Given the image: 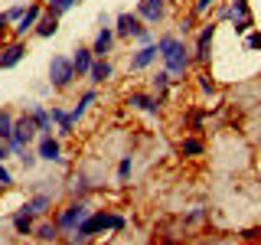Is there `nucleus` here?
Returning <instances> with one entry per match:
<instances>
[{
    "label": "nucleus",
    "instance_id": "3",
    "mask_svg": "<svg viewBox=\"0 0 261 245\" xmlns=\"http://www.w3.org/2000/svg\"><path fill=\"white\" fill-rule=\"evenodd\" d=\"M75 82V65H72V56H53L49 59V85L53 88H69Z\"/></svg>",
    "mask_w": 261,
    "mask_h": 245
},
{
    "label": "nucleus",
    "instance_id": "17",
    "mask_svg": "<svg viewBox=\"0 0 261 245\" xmlns=\"http://www.w3.org/2000/svg\"><path fill=\"white\" fill-rule=\"evenodd\" d=\"M111 76H114V65L108 59H95L92 69H88V82H92V85H101V82H108Z\"/></svg>",
    "mask_w": 261,
    "mask_h": 245
},
{
    "label": "nucleus",
    "instance_id": "28",
    "mask_svg": "<svg viewBox=\"0 0 261 245\" xmlns=\"http://www.w3.org/2000/svg\"><path fill=\"white\" fill-rule=\"evenodd\" d=\"M130 170H134V157L127 154V157H121V163H118V180H121V183L130 177Z\"/></svg>",
    "mask_w": 261,
    "mask_h": 245
},
{
    "label": "nucleus",
    "instance_id": "5",
    "mask_svg": "<svg viewBox=\"0 0 261 245\" xmlns=\"http://www.w3.org/2000/svg\"><path fill=\"white\" fill-rule=\"evenodd\" d=\"M88 212H92V209H88V203H85V200H72L69 206H62V209H59V216H56V226H59L62 232H75L79 223L88 216Z\"/></svg>",
    "mask_w": 261,
    "mask_h": 245
},
{
    "label": "nucleus",
    "instance_id": "31",
    "mask_svg": "<svg viewBox=\"0 0 261 245\" xmlns=\"http://www.w3.org/2000/svg\"><path fill=\"white\" fill-rule=\"evenodd\" d=\"M72 190H75V193H79V200H82V196L88 193V177H85V174H79L75 180H72Z\"/></svg>",
    "mask_w": 261,
    "mask_h": 245
},
{
    "label": "nucleus",
    "instance_id": "27",
    "mask_svg": "<svg viewBox=\"0 0 261 245\" xmlns=\"http://www.w3.org/2000/svg\"><path fill=\"white\" fill-rule=\"evenodd\" d=\"M16 157H20V163H23L27 170H33V167L39 163V154H36V151H30V147H23V151L16 154Z\"/></svg>",
    "mask_w": 261,
    "mask_h": 245
},
{
    "label": "nucleus",
    "instance_id": "22",
    "mask_svg": "<svg viewBox=\"0 0 261 245\" xmlns=\"http://www.w3.org/2000/svg\"><path fill=\"white\" fill-rule=\"evenodd\" d=\"M33 33H36L39 39H49V36H56V33H59V20H56V16H46V13H43Z\"/></svg>",
    "mask_w": 261,
    "mask_h": 245
},
{
    "label": "nucleus",
    "instance_id": "14",
    "mask_svg": "<svg viewBox=\"0 0 261 245\" xmlns=\"http://www.w3.org/2000/svg\"><path fill=\"white\" fill-rule=\"evenodd\" d=\"M23 56H27V46H23V39H13V43L0 46V69H13V65H20Z\"/></svg>",
    "mask_w": 261,
    "mask_h": 245
},
{
    "label": "nucleus",
    "instance_id": "33",
    "mask_svg": "<svg viewBox=\"0 0 261 245\" xmlns=\"http://www.w3.org/2000/svg\"><path fill=\"white\" fill-rule=\"evenodd\" d=\"M134 43H137V46H150V43H153V30H150V27H144V30L134 36Z\"/></svg>",
    "mask_w": 261,
    "mask_h": 245
},
{
    "label": "nucleus",
    "instance_id": "34",
    "mask_svg": "<svg viewBox=\"0 0 261 245\" xmlns=\"http://www.w3.org/2000/svg\"><path fill=\"white\" fill-rule=\"evenodd\" d=\"M245 49L258 53V49H261V33H248V36H245Z\"/></svg>",
    "mask_w": 261,
    "mask_h": 245
},
{
    "label": "nucleus",
    "instance_id": "15",
    "mask_svg": "<svg viewBox=\"0 0 261 245\" xmlns=\"http://www.w3.org/2000/svg\"><path fill=\"white\" fill-rule=\"evenodd\" d=\"M27 114L36 121V131H39V134H49V131H53V111H49L46 105L30 102V105H27Z\"/></svg>",
    "mask_w": 261,
    "mask_h": 245
},
{
    "label": "nucleus",
    "instance_id": "16",
    "mask_svg": "<svg viewBox=\"0 0 261 245\" xmlns=\"http://www.w3.org/2000/svg\"><path fill=\"white\" fill-rule=\"evenodd\" d=\"M92 62H95L92 46H75V49H72V65H75V76H88Z\"/></svg>",
    "mask_w": 261,
    "mask_h": 245
},
{
    "label": "nucleus",
    "instance_id": "32",
    "mask_svg": "<svg viewBox=\"0 0 261 245\" xmlns=\"http://www.w3.org/2000/svg\"><path fill=\"white\" fill-rule=\"evenodd\" d=\"M196 79H199V88H202V92H216V82H212V76H209V72H199V76H196Z\"/></svg>",
    "mask_w": 261,
    "mask_h": 245
},
{
    "label": "nucleus",
    "instance_id": "37",
    "mask_svg": "<svg viewBox=\"0 0 261 245\" xmlns=\"http://www.w3.org/2000/svg\"><path fill=\"white\" fill-rule=\"evenodd\" d=\"M193 20H196V16L190 13V16H186V20H179V30H183V33H190L193 30Z\"/></svg>",
    "mask_w": 261,
    "mask_h": 245
},
{
    "label": "nucleus",
    "instance_id": "7",
    "mask_svg": "<svg viewBox=\"0 0 261 245\" xmlns=\"http://www.w3.org/2000/svg\"><path fill=\"white\" fill-rule=\"evenodd\" d=\"M141 30H144V20H141L137 13H127V10H124V13L114 16V36H121V39H134Z\"/></svg>",
    "mask_w": 261,
    "mask_h": 245
},
{
    "label": "nucleus",
    "instance_id": "25",
    "mask_svg": "<svg viewBox=\"0 0 261 245\" xmlns=\"http://www.w3.org/2000/svg\"><path fill=\"white\" fill-rule=\"evenodd\" d=\"M13 125H16V114L7 111V108H0V141H10Z\"/></svg>",
    "mask_w": 261,
    "mask_h": 245
},
{
    "label": "nucleus",
    "instance_id": "39",
    "mask_svg": "<svg viewBox=\"0 0 261 245\" xmlns=\"http://www.w3.org/2000/svg\"><path fill=\"white\" fill-rule=\"evenodd\" d=\"M7 27H10V20H7V13L0 10V39H4V33H7Z\"/></svg>",
    "mask_w": 261,
    "mask_h": 245
},
{
    "label": "nucleus",
    "instance_id": "9",
    "mask_svg": "<svg viewBox=\"0 0 261 245\" xmlns=\"http://www.w3.org/2000/svg\"><path fill=\"white\" fill-rule=\"evenodd\" d=\"M137 16H141L147 27H157L163 16H167V0H141L137 4Z\"/></svg>",
    "mask_w": 261,
    "mask_h": 245
},
{
    "label": "nucleus",
    "instance_id": "23",
    "mask_svg": "<svg viewBox=\"0 0 261 245\" xmlns=\"http://www.w3.org/2000/svg\"><path fill=\"white\" fill-rule=\"evenodd\" d=\"M13 229H16V235H33L36 223H33V216H30V212L16 209V212H13Z\"/></svg>",
    "mask_w": 261,
    "mask_h": 245
},
{
    "label": "nucleus",
    "instance_id": "10",
    "mask_svg": "<svg viewBox=\"0 0 261 245\" xmlns=\"http://www.w3.org/2000/svg\"><path fill=\"white\" fill-rule=\"evenodd\" d=\"M212 39H216V23H206V27L196 33V46H193V59L196 62H209Z\"/></svg>",
    "mask_w": 261,
    "mask_h": 245
},
{
    "label": "nucleus",
    "instance_id": "30",
    "mask_svg": "<svg viewBox=\"0 0 261 245\" xmlns=\"http://www.w3.org/2000/svg\"><path fill=\"white\" fill-rule=\"evenodd\" d=\"M212 7H216V0H196V4H193V16H206Z\"/></svg>",
    "mask_w": 261,
    "mask_h": 245
},
{
    "label": "nucleus",
    "instance_id": "18",
    "mask_svg": "<svg viewBox=\"0 0 261 245\" xmlns=\"http://www.w3.org/2000/svg\"><path fill=\"white\" fill-rule=\"evenodd\" d=\"M79 0H43V13L46 16H56V20H62L69 10H75Z\"/></svg>",
    "mask_w": 261,
    "mask_h": 245
},
{
    "label": "nucleus",
    "instance_id": "13",
    "mask_svg": "<svg viewBox=\"0 0 261 245\" xmlns=\"http://www.w3.org/2000/svg\"><path fill=\"white\" fill-rule=\"evenodd\" d=\"M127 105H130V108H137V111H144V114H157L160 111V98L153 95V92H130L127 95Z\"/></svg>",
    "mask_w": 261,
    "mask_h": 245
},
{
    "label": "nucleus",
    "instance_id": "6",
    "mask_svg": "<svg viewBox=\"0 0 261 245\" xmlns=\"http://www.w3.org/2000/svg\"><path fill=\"white\" fill-rule=\"evenodd\" d=\"M36 154H39V160H46V163H62V141L53 137V131H49V134H39Z\"/></svg>",
    "mask_w": 261,
    "mask_h": 245
},
{
    "label": "nucleus",
    "instance_id": "36",
    "mask_svg": "<svg viewBox=\"0 0 261 245\" xmlns=\"http://www.w3.org/2000/svg\"><path fill=\"white\" fill-rule=\"evenodd\" d=\"M202 216H206V209H202V206H196L193 212H190V216H186V226H193V223H199V219Z\"/></svg>",
    "mask_w": 261,
    "mask_h": 245
},
{
    "label": "nucleus",
    "instance_id": "24",
    "mask_svg": "<svg viewBox=\"0 0 261 245\" xmlns=\"http://www.w3.org/2000/svg\"><path fill=\"white\" fill-rule=\"evenodd\" d=\"M202 151H206V144H202L199 137H183V141H179V154H183V157H199Z\"/></svg>",
    "mask_w": 261,
    "mask_h": 245
},
{
    "label": "nucleus",
    "instance_id": "12",
    "mask_svg": "<svg viewBox=\"0 0 261 245\" xmlns=\"http://www.w3.org/2000/svg\"><path fill=\"white\" fill-rule=\"evenodd\" d=\"M114 27H101L95 33V39H92V53H95V59H108V53L114 49Z\"/></svg>",
    "mask_w": 261,
    "mask_h": 245
},
{
    "label": "nucleus",
    "instance_id": "21",
    "mask_svg": "<svg viewBox=\"0 0 261 245\" xmlns=\"http://www.w3.org/2000/svg\"><path fill=\"white\" fill-rule=\"evenodd\" d=\"M49 111H53V121L59 125V134H62V137H69L72 131H75V121L69 118V111H65V108H59V105H53Z\"/></svg>",
    "mask_w": 261,
    "mask_h": 245
},
{
    "label": "nucleus",
    "instance_id": "38",
    "mask_svg": "<svg viewBox=\"0 0 261 245\" xmlns=\"http://www.w3.org/2000/svg\"><path fill=\"white\" fill-rule=\"evenodd\" d=\"M7 157H13V154H10V144L0 141V160H7Z\"/></svg>",
    "mask_w": 261,
    "mask_h": 245
},
{
    "label": "nucleus",
    "instance_id": "2",
    "mask_svg": "<svg viewBox=\"0 0 261 245\" xmlns=\"http://www.w3.org/2000/svg\"><path fill=\"white\" fill-rule=\"evenodd\" d=\"M157 53L163 59V69L170 72V79H183L186 69H190V49H186L183 43H179V36H173V33H167V36L157 39Z\"/></svg>",
    "mask_w": 261,
    "mask_h": 245
},
{
    "label": "nucleus",
    "instance_id": "40",
    "mask_svg": "<svg viewBox=\"0 0 261 245\" xmlns=\"http://www.w3.org/2000/svg\"><path fill=\"white\" fill-rule=\"evenodd\" d=\"M167 4H183V0H167Z\"/></svg>",
    "mask_w": 261,
    "mask_h": 245
},
{
    "label": "nucleus",
    "instance_id": "26",
    "mask_svg": "<svg viewBox=\"0 0 261 245\" xmlns=\"http://www.w3.org/2000/svg\"><path fill=\"white\" fill-rule=\"evenodd\" d=\"M170 82H173V79H170V72H167V69H163V72H157V76L150 79V92L160 98V95H163V92L170 88Z\"/></svg>",
    "mask_w": 261,
    "mask_h": 245
},
{
    "label": "nucleus",
    "instance_id": "1",
    "mask_svg": "<svg viewBox=\"0 0 261 245\" xmlns=\"http://www.w3.org/2000/svg\"><path fill=\"white\" fill-rule=\"evenodd\" d=\"M127 226V219L121 216V212H111V209H95L88 212L85 219L79 223V229L72 232V245H85L92 235L105 232V229H114V232H121V229Z\"/></svg>",
    "mask_w": 261,
    "mask_h": 245
},
{
    "label": "nucleus",
    "instance_id": "4",
    "mask_svg": "<svg viewBox=\"0 0 261 245\" xmlns=\"http://www.w3.org/2000/svg\"><path fill=\"white\" fill-rule=\"evenodd\" d=\"M36 134H39V131H36V121H33L30 114L23 111L20 118H16V125H13V134H10V141H7V144H10V154H20L23 147H30V141H33Z\"/></svg>",
    "mask_w": 261,
    "mask_h": 245
},
{
    "label": "nucleus",
    "instance_id": "19",
    "mask_svg": "<svg viewBox=\"0 0 261 245\" xmlns=\"http://www.w3.org/2000/svg\"><path fill=\"white\" fill-rule=\"evenodd\" d=\"M49 206H53V196H49V193H36V196H30V200L23 203L20 209H23V212H30V216H43Z\"/></svg>",
    "mask_w": 261,
    "mask_h": 245
},
{
    "label": "nucleus",
    "instance_id": "11",
    "mask_svg": "<svg viewBox=\"0 0 261 245\" xmlns=\"http://www.w3.org/2000/svg\"><path fill=\"white\" fill-rule=\"evenodd\" d=\"M157 43H150V46H137L134 49V56L127 59V72H144L147 65H153L157 62Z\"/></svg>",
    "mask_w": 261,
    "mask_h": 245
},
{
    "label": "nucleus",
    "instance_id": "8",
    "mask_svg": "<svg viewBox=\"0 0 261 245\" xmlns=\"http://www.w3.org/2000/svg\"><path fill=\"white\" fill-rule=\"evenodd\" d=\"M39 16H43V4H30V7H27V13H23L20 20L13 23V39H23L27 33H33V30H36Z\"/></svg>",
    "mask_w": 261,
    "mask_h": 245
},
{
    "label": "nucleus",
    "instance_id": "20",
    "mask_svg": "<svg viewBox=\"0 0 261 245\" xmlns=\"http://www.w3.org/2000/svg\"><path fill=\"white\" fill-rule=\"evenodd\" d=\"M33 235H36L39 242H56L62 235V229L56 223H49V219H43V223H36V229H33Z\"/></svg>",
    "mask_w": 261,
    "mask_h": 245
},
{
    "label": "nucleus",
    "instance_id": "43",
    "mask_svg": "<svg viewBox=\"0 0 261 245\" xmlns=\"http://www.w3.org/2000/svg\"><path fill=\"white\" fill-rule=\"evenodd\" d=\"M258 144H261V134H258Z\"/></svg>",
    "mask_w": 261,
    "mask_h": 245
},
{
    "label": "nucleus",
    "instance_id": "42",
    "mask_svg": "<svg viewBox=\"0 0 261 245\" xmlns=\"http://www.w3.org/2000/svg\"><path fill=\"white\" fill-rule=\"evenodd\" d=\"M4 190H7V186H0V193H4Z\"/></svg>",
    "mask_w": 261,
    "mask_h": 245
},
{
    "label": "nucleus",
    "instance_id": "41",
    "mask_svg": "<svg viewBox=\"0 0 261 245\" xmlns=\"http://www.w3.org/2000/svg\"><path fill=\"white\" fill-rule=\"evenodd\" d=\"M160 245H173V242H160Z\"/></svg>",
    "mask_w": 261,
    "mask_h": 245
},
{
    "label": "nucleus",
    "instance_id": "29",
    "mask_svg": "<svg viewBox=\"0 0 261 245\" xmlns=\"http://www.w3.org/2000/svg\"><path fill=\"white\" fill-rule=\"evenodd\" d=\"M27 7H30V4H23V0H20V4H13L10 10H4V13H7V20H10V23H16L23 13H27Z\"/></svg>",
    "mask_w": 261,
    "mask_h": 245
},
{
    "label": "nucleus",
    "instance_id": "35",
    "mask_svg": "<svg viewBox=\"0 0 261 245\" xmlns=\"http://www.w3.org/2000/svg\"><path fill=\"white\" fill-rule=\"evenodd\" d=\"M10 183H13V174L7 167V160H0V186H10Z\"/></svg>",
    "mask_w": 261,
    "mask_h": 245
}]
</instances>
